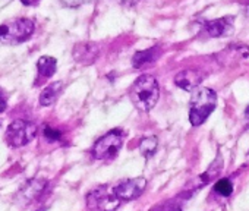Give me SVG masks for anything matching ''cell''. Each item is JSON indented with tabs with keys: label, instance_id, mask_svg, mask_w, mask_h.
Returning <instances> with one entry per match:
<instances>
[{
	"label": "cell",
	"instance_id": "cell-3",
	"mask_svg": "<svg viewBox=\"0 0 249 211\" xmlns=\"http://www.w3.org/2000/svg\"><path fill=\"white\" fill-rule=\"evenodd\" d=\"M34 22L27 18L15 19L0 25V43L19 44L27 41L34 34Z\"/></svg>",
	"mask_w": 249,
	"mask_h": 211
},
{
	"label": "cell",
	"instance_id": "cell-2",
	"mask_svg": "<svg viewBox=\"0 0 249 211\" xmlns=\"http://www.w3.org/2000/svg\"><path fill=\"white\" fill-rule=\"evenodd\" d=\"M217 104V95L213 89L199 87L194 89L189 106V121L192 126L202 125L207 118L214 112Z\"/></svg>",
	"mask_w": 249,
	"mask_h": 211
},
{
	"label": "cell",
	"instance_id": "cell-16",
	"mask_svg": "<svg viewBox=\"0 0 249 211\" xmlns=\"http://www.w3.org/2000/svg\"><path fill=\"white\" fill-rule=\"evenodd\" d=\"M214 191L221 196H229L233 192V185H231V182L229 179H220L214 185Z\"/></svg>",
	"mask_w": 249,
	"mask_h": 211
},
{
	"label": "cell",
	"instance_id": "cell-22",
	"mask_svg": "<svg viewBox=\"0 0 249 211\" xmlns=\"http://www.w3.org/2000/svg\"><path fill=\"white\" fill-rule=\"evenodd\" d=\"M170 211H180V208H173V210H170Z\"/></svg>",
	"mask_w": 249,
	"mask_h": 211
},
{
	"label": "cell",
	"instance_id": "cell-5",
	"mask_svg": "<svg viewBox=\"0 0 249 211\" xmlns=\"http://www.w3.org/2000/svg\"><path fill=\"white\" fill-rule=\"evenodd\" d=\"M122 144H123V132L119 129H113L95 142L92 148V156L97 160L111 158L119 153Z\"/></svg>",
	"mask_w": 249,
	"mask_h": 211
},
{
	"label": "cell",
	"instance_id": "cell-15",
	"mask_svg": "<svg viewBox=\"0 0 249 211\" xmlns=\"http://www.w3.org/2000/svg\"><path fill=\"white\" fill-rule=\"evenodd\" d=\"M157 147H159V140H157L156 137L144 138V140L140 142V150H141V153H142L145 157L154 156L156 151H157Z\"/></svg>",
	"mask_w": 249,
	"mask_h": 211
},
{
	"label": "cell",
	"instance_id": "cell-18",
	"mask_svg": "<svg viewBox=\"0 0 249 211\" xmlns=\"http://www.w3.org/2000/svg\"><path fill=\"white\" fill-rule=\"evenodd\" d=\"M5 110H6V100L2 95V92H0V113H3Z\"/></svg>",
	"mask_w": 249,
	"mask_h": 211
},
{
	"label": "cell",
	"instance_id": "cell-19",
	"mask_svg": "<svg viewBox=\"0 0 249 211\" xmlns=\"http://www.w3.org/2000/svg\"><path fill=\"white\" fill-rule=\"evenodd\" d=\"M120 2H122V3H124V5H129V6H131V5H135V3H138L140 0H120Z\"/></svg>",
	"mask_w": 249,
	"mask_h": 211
},
{
	"label": "cell",
	"instance_id": "cell-8",
	"mask_svg": "<svg viewBox=\"0 0 249 211\" xmlns=\"http://www.w3.org/2000/svg\"><path fill=\"white\" fill-rule=\"evenodd\" d=\"M46 186H47V180L46 179L36 177V179L28 180L22 186V189L19 191V193H18V202L22 204V205L31 204L33 201H36V199L40 198V195L44 192Z\"/></svg>",
	"mask_w": 249,
	"mask_h": 211
},
{
	"label": "cell",
	"instance_id": "cell-10",
	"mask_svg": "<svg viewBox=\"0 0 249 211\" xmlns=\"http://www.w3.org/2000/svg\"><path fill=\"white\" fill-rule=\"evenodd\" d=\"M100 54V49L92 44V43H84V44H78L73 49V57L76 62L84 63V65H89L92 63Z\"/></svg>",
	"mask_w": 249,
	"mask_h": 211
},
{
	"label": "cell",
	"instance_id": "cell-1",
	"mask_svg": "<svg viewBox=\"0 0 249 211\" xmlns=\"http://www.w3.org/2000/svg\"><path fill=\"white\" fill-rule=\"evenodd\" d=\"M131 100L134 106L141 112H150L159 101L160 97V87L154 76L151 75H142L140 76L131 91H129Z\"/></svg>",
	"mask_w": 249,
	"mask_h": 211
},
{
	"label": "cell",
	"instance_id": "cell-9",
	"mask_svg": "<svg viewBox=\"0 0 249 211\" xmlns=\"http://www.w3.org/2000/svg\"><path fill=\"white\" fill-rule=\"evenodd\" d=\"M202 73L199 70L195 69H185L182 72H179L175 78V82L178 87H180L185 91H194L198 84L202 81Z\"/></svg>",
	"mask_w": 249,
	"mask_h": 211
},
{
	"label": "cell",
	"instance_id": "cell-13",
	"mask_svg": "<svg viewBox=\"0 0 249 211\" xmlns=\"http://www.w3.org/2000/svg\"><path fill=\"white\" fill-rule=\"evenodd\" d=\"M63 89V82L60 81H56V82H52L50 85H47L41 94H40V104L44 106V107H49V106H52L60 95Z\"/></svg>",
	"mask_w": 249,
	"mask_h": 211
},
{
	"label": "cell",
	"instance_id": "cell-21",
	"mask_svg": "<svg viewBox=\"0 0 249 211\" xmlns=\"http://www.w3.org/2000/svg\"><path fill=\"white\" fill-rule=\"evenodd\" d=\"M245 118H246V122H248V125H249V107H248L246 112H245Z\"/></svg>",
	"mask_w": 249,
	"mask_h": 211
},
{
	"label": "cell",
	"instance_id": "cell-20",
	"mask_svg": "<svg viewBox=\"0 0 249 211\" xmlns=\"http://www.w3.org/2000/svg\"><path fill=\"white\" fill-rule=\"evenodd\" d=\"M21 2L25 5V6H30V5H36L38 0H21Z\"/></svg>",
	"mask_w": 249,
	"mask_h": 211
},
{
	"label": "cell",
	"instance_id": "cell-14",
	"mask_svg": "<svg viewBox=\"0 0 249 211\" xmlns=\"http://www.w3.org/2000/svg\"><path fill=\"white\" fill-rule=\"evenodd\" d=\"M56 66H57V60L52 56H41L37 62V69L38 73L43 78H50L54 75L56 72Z\"/></svg>",
	"mask_w": 249,
	"mask_h": 211
},
{
	"label": "cell",
	"instance_id": "cell-6",
	"mask_svg": "<svg viewBox=\"0 0 249 211\" xmlns=\"http://www.w3.org/2000/svg\"><path fill=\"white\" fill-rule=\"evenodd\" d=\"M120 204V199L113 193V189L108 191L107 186H100L91 191L87 195V205L91 210L98 211H114Z\"/></svg>",
	"mask_w": 249,
	"mask_h": 211
},
{
	"label": "cell",
	"instance_id": "cell-11",
	"mask_svg": "<svg viewBox=\"0 0 249 211\" xmlns=\"http://www.w3.org/2000/svg\"><path fill=\"white\" fill-rule=\"evenodd\" d=\"M231 22H233V18H230V17L210 21L204 25V33L213 38L223 37L224 34H227L231 30Z\"/></svg>",
	"mask_w": 249,
	"mask_h": 211
},
{
	"label": "cell",
	"instance_id": "cell-17",
	"mask_svg": "<svg viewBox=\"0 0 249 211\" xmlns=\"http://www.w3.org/2000/svg\"><path fill=\"white\" fill-rule=\"evenodd\" d=\"M44 137H46L47 141L54 142V141H59V140H60L62 134H60V131H57V129H53V128H50V126H46V128H44Z\"/></svg>",
	"mask_w": 249,
	"mask_h": 211
},
{
	"label": "cell",
	"instance_id": "cell-7",
	"mask_svg": "<svg viewBox=\"0 0 249 211\" xmlns=\"http://www.w3.org/2000/svg\"><path fill=\"white\" fill-rule=\"evenodd\" d=\"M147 186V180L144 177H135V179H128L123 180L119 185L113 188V193L120 199V201H131L138 198Z\"/></svg>",
	"mask_w": 249,
	"mask_h": 211
},
{
	"label": "cell",
	"instance_id": "cell-4",
	"mask_svg": "<svg viewBox=\"0 0 249 211\" xmlns=\"http://www.w3.org/2000/svg\"><path fill=\"white\" fill-rule=\"evenodd\" d=\"M37 132H38V128L36 123L24 121V119H18V121H14L8 126L5 140L12 148H19L31 142L37 137Z\"/></svg>",
	"mask_w": 249,
	"mask_h": 211
},
{
	"label": "cell",
	"instance_id": "cell-12",
	"mask_svg": "<svg viewBox=\"0 0 249 211\" xmlns=\"http://www.w3.org/2000/svg\"><path fill=\"white\" fill-rule=\"evenodd\" d=\"M161 54V50L159 47H150L147 50H142V52H138L135 53L134 59H132V63L137 69H141L147 65H151L154 63Z\"/></svg>",
	"mask_w": 249,
	"mask_h": 211
}]
</instances>
